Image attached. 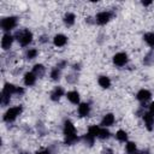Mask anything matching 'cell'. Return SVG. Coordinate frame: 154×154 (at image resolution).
<instances>
[{"instance_id":"6da1fadb","label":"cell","mask_w":154,"mask_h":154,"mask_svg":"<svg viewBox=\"0 0 154 154\" xmlns=\"http://www.w3.org/2000/svg\"><path fill=\"white\" fill-rule=\"evenodd\" d=\"M63 132H64V143L66 146H72V144L77 143L81 140L77 136V131H76V128H75L73 123L71 120H69V119H66L64 122Z\"/></svg>"},{"instance_id":"7a4b0ae2","label":"cell","mask_w":154,"mask_h":154,"mask_svg":"<svg viewBox=\"0 0 154 154\" xmlns=\"http://www.w3.org/2000/svg\"><path fill=\"white\" fill-rule=\"evenodd\" d=\"M13 36H14V38L19 42V45H20L22 47H26V46H29V45L32 42V38H34L32 32H31L30 30H28V29L18 30Z\"/></svg>"},{"instance_id":"3957f363","label":"cell","mask_w":154,"mask_h":154,"mask_svg":"<svg viewBox=\"0 0 154 154\" xmlns=\"http://www.w3.org/2000/svg\"><path fill=\"white\" fill-rule=\"evenodd\" d=\"M22 112H23V107L19 106V105H18V106L10 107V108L5 112V114H4V122H6V123H12V122H14V120L17 119V117L22 114Z\"/></svg>"},{"instance_id":"277c9868","label":"cell","mask_w":154,"mask_h":154,"mask_svg":"<svg viewBox=\"0 0 154 154\" xmlns=\"http://www.w3.org/2000/svg\"><path fill=\"white\" fill-rule=\"evenodd\" d=\"M17 23H18V18L14 17V16H10V17H5L1 19V29L5 31V32H8L11 31L12 29H14L17 26Z\"/></svg>"},{"instance_id":"5b68a950","label":"cell","mask_w":154,"mask_h":154,"mask_svg":"<svg viewBox=\"0 0 154 154\" xmlns=\"http://www.w3.org/2000/svg\"><path fill=\"white\" fill-rule=\"evenodd\" d=\"M113 17V13L109 11H100L99 13H96L95 16V23H97L99 25H105L106 23H108Z\"/></svg>"},{"instance_id":"8992f818","label":"cell","mask_w":154,"mask_h":154,"mask_svg":"<svg viewBox=\"0 0 154 154\" xmlns=\"http://www.w3.org/2000/svg\"><path fill=\"white\" fill-rule=\"evenodd\" d=\"M113 64L116 65V66H118V67H123V66H125L126 64H128V61H129V57H128V54L125 53V52H119V53H116L114 55H113Z\"/></svg>"},{"instance_id":"52a82bcc","label":"cell","mask_w":154,"mask_h":154,"mask_svg":"<svg viewBox=\"0 0 154 154\" xmlns=\"http://www.w3.org/2000/svg\"><path fill=\"white\" fill-rule=\"evenodd\" d=\"M13 41H14V36L11 35L10 32H5L2 35V38H1V48L4 51H8L11 48Z\"/></svg>"},{"instance_id":"ba28073f","label":"cell","mask_w":154,"mask_h":154,"mask_svg":"<svg viewBox=\"0 0 154 154\" xmlns=\"http://www.w3.org/2000/svg\"><path fill=\"white\" fill-rule=\"evenodd\" d=\"M150 97H152V93L148 90V89H140L138 91H137V94H136V99L143 105V103H146L147 101H149L150 100Z\"/></svg>"},{"instance_id":"9c48e42d","label":"cell","mask_w":154,"mask_h":154,"mask_svg":"<svg viewBox=\"0 0 154 154\" xmlns=\"http://www.w3.org/2000/svg\"><path fill=\"white\" fill-rule=\"evenodd\" d=\"M65 94V90H64V88L63 87H60V85H58V87H54V89L51 91V100L52 101H54V102H57V101H59L60 99H61V96Z\"/></svg>"},{"instance_id":"30bf717a","label":"cell","mask_w":154,"mask_h":154,"mask_svg":"<svg viewBox=\"0 0 154 154\" xmlns=\"http://www.w3.org/2000/svg\"><path fill=\"white\" fill-rule=\"evenodd\" d=\"M143 122H144V126L148 131H152L154 129V116H152L149 112H146L143 116Z\"/></svg>"},{"instance_id":"8fae6325","label":"cell","mask_w":154,"mask_h":154,"mask_svg":"<svg viewBox=\"0 0 154 154\" xmlns=\"http://www.w3.org/2000/svg\"><path fill=\"white\" fill-rule=\"evenodd\" d=\"M116 122V118H114V114L113 113H106L102 119H101V126L102 128H108V126H112Z\"/></svg>"},{"instance_id":"7c38bea8","label":"cell","mask_w":154,"mask_h":154,"mask_svg":"<svg viewBox=\"0 0 154 154\" xmlns=\"http://www.w3.org/2000/svg\"><path fill=\"white\" fill-rule=\"evenodd\" d=\"M36 79H37V77L34 75L32 71H30V72H25L24 76H23V82H24V84H25L26 87H31V85H34V84L36 83Z\"/></svg>"},{"instance_id":"4fadbf2b","label":"cell","mask_w":154,"mask_h":154,"mask_svg":"<svg viewBox=\"0 0 154 154\" xmlns=\"http://www.w3.org/2000/svg\"><path fill=\"white\" fill-rule=\"evenodd\" d=\"M79 117H88L90 114V105L88 102H81L77 108Z\"/></svg>"},{"instance_id":"5bb4252c","label":"cell","mask_w":154,"mask_h":154,"mask_svg":"<svg viewBox=\"0 0 154 154\" xmlns=\"http://www.w3.org/2000/svg\"><path fill=\"white\" fill-rule=\"evenodd\" d=\"M67 43V37L64 34H57L53 37V45L55 47H64Z\"/></svg>"},{"instance_id":"9a60e30c","label":"cell","mask_w":154,"mask_h":154,"mask_svg":"<svg viewBox=\"0 0 154 154\" xmlns=\"http://www.w3.org/2000/svg\"><path fill=\"white\" fill-rule=\"evenodd\" d=\"M66 97H67V100H69L71 103H73V105H79V99H81V96H79V93H78L77 90H70V91H67V93H66Z\"/></svg>"},{"instance_id":"2e32d148","label":"cell","mask_w":154,"mask_h":154,"mask_svg":"<svg viewBox=\"0 0 154 154\" xmlns=\"http://www.w3.org/2000/svg\"><path fill=\"white\" fill-rule=\"evenodd\" d=\"M32 72L37 78H42L46 73V67L42 64H35L32 66Z\"/></svg>"},{"instance_id":"e0dca14e","label":"cell","mask_w":154,"mask_h":154,"mask_svg":"<svg viewBox=\"0 0 154 154\" xmlns=\"http://www.w3.org/2000/svg\"><path fill=\"white\" fill-rule=\"evenodd\" d=\"M63 22H64V24H65L66 26H72V25L75 24V22H76V16H75V13H72V12H66L65 16H64V18H63Z\"/></svg>"},{"instance_id":"ac0fdd59","label":"cell","mask_w":154,"mask_h":154,"mask_svg":"<svg viewBox=\"0 0 154 154\" xmlns=\"http://www.w3.org/2000/svg\"><path fill=\"white\" fill-rule=\"evenodd\" d=\"M16 90H17V87L14 84H12V83H5L1 94H5V95L11 96V95L16 94Z\"/></svg>"},{"instance_id":"d6986e66","label":"cell","mask_w":154,"mask_h":154,"mask_svg":"<svg viewBox=\"0 0 154 154\" xmlns=\"http://www.w3.org/2000/svg\"><path fill=\"white\" fill-rule=\"evenodd\" d=\"M97 83H99V85L101 87V88H103V89H108L109 87H111V78L108 77V76H105V75H102V76H100L99 78H97Z\"/></svg>"},{"instance_id":"ffe728a7","label":"cell","mask_w":154,"mask_h":154,"mask_svg":"<svg viewBox=\"0 0 154 154\" xmlns=\"http://www.w3.org/2000/svg\"><path fill=\"white\" fill-rule=\"evenodd\" d=\"M49 77H51V79H52V81H59V79H60V77H61V70H60V69H58L57 66H55V67H53V69L51 70Z\"/></svg>"},{"instance_id":"44dd1931","label":"cell","mask_w":154,"mask_h":154,"mask_svg":"<svg viewBox=\"0 0 154 154\" xmlns=\"http://www.w3.org/2000/svg\"><path fill=\"white\" fill-rule=\"evenodd\" d=\"M143 40L149 47L154 48V32H146L143 35Z\"/></svg>"},{"instance_id":"7402d4cb","label":"cell","mask_w":154,"mask_h":154,"mask_svg":"<svg viewBox=\"0 0 154 154\" xmlns=\"http://www.w3.org/2000/svg\"><path fill=\"white\" fill-rule=\"evenodd\" d=\"M116 138H117L119 142H128V132H126L125 130L119 129V130L116 132Z\"/></svg>"},{"instance_id":"603a6c76","label":"cell","mask_w":154,"mask_h":154,"mask_svg":"<svg viewBox=\"0 0 154 154\" xmlns=\"http://www.w3.org/2000/svg\"><path fill=\"white\" fill-rule=\"evenodd\" d=\"M37 54H38V51H37L36 48H28V49L25 51V58H26L28 60L35 59V58L37 57Z\"/></svg>"},{"instance_id":"cb8c5ba5","label":"cell","mask_w":154,"mask_h":154,"mask_svg":"<svg viewBox=\"0 0 154 154\" xmlns=\"http://www.w3.org/2000/svg\"><path fill=\"white\" fill-rule=\"evenodd\" d=\"M125 150H126L128 154H132V153L137 152V146H136V143L132 142V141H128L126 144H125Z\"/></svg>"},{"instance_id":"d4e9b609","label":"cell","mask_w":154,"mask_h":154,"mask_svg":"<svg viewBox=\"0 0 154 154\" xmlns=\"http://www.w3.org/2000/svg\"><path fill=\"white\" fill-rule=\"evenodd\" d=\"M143 64L144 65H153L154 64V48H152V51L144 57Z\"/></svg>"},{"instance_id":"484cf974","label":"cell","mask_w":154,"mask_h":154,"mask_svg":"<svg viewBox=\"0 0 154 154\" xmlns=\"http://www.w3.org/2000/svg\"><path fill=\"white\" fill-rule=\"evenodd\" d=\"M109 137H111L109 130H108L107 128H100V132H99L97 138H100V140H107V138H109Z\"/></svg>"},{"instance_id":"4316f807","label":"cell","mask_w":154,"mask_h":154,"mask_svg":"<svg viewBox=\"0 0 154 154\" xmlns=\"http://www.w3.org/2000/svg\"><path fill=\"white\" fill-rule=\"evenodd\" d=\"M81 140H82L87 146H89V147H91V146L94 144V142H95V137H94V136H91L90 134H85Z\"/></svg>"},{"instance_id":"83f0119b","label":"cell","mask_w":154,"mask_h":154,"mask_svg":"<svg viewBox=\"0 0 154 154\" xmlns=\"http://www.w3.org/2000/svg\"><path fill=\"white\" fill-rule=\"evenodd\" d=\"M99 132H100V126L99 125H90L88 128V134H90L91 136H94L95 138L99 136Z\"/></svg>"},{"instance_id":"f1b7e54d","label":"cell","mask_w":154,"mask_h":154,"mask_svg":"<svg viewBox=\"0 0 154 154\" xmlns=\"http://www.w3.org/2000/svg\"><path fill=\"white\" fill-rule=\"evenodd\" d=\"M66 81H67L69 83H71V84H73V83H76V82L78 81V77H77V73H69V75L66 76Z\"/></svg>"},{"instance_id":"f546056e","label":"cell","mask_w":154,"mask_h":154,"mask_svg":"<svg viewBox=\"0 0 154 154\" xmlns=\"http://www.w3.org/2000/svg\"><path fill=\"white\" fill-rule=\"evenodd\" d=\"M10 100H11V96L8 95H5V94H1V106H7L10 103Z\"/></svg>"},{"instance_id":"4dcf8cb0","label":"cell","mask_w":154,"mask_h":154,"mask_svg":"<svg viewBox=\"0 0 154 154\" xmlns=\"http://www.w3.org/2000/svg\"><path fill=\"white\" fill-rule=\"evenodd\" d=\"M66 66H67V61H66V60H59L58 64H57V67L60 69V70H63V69L66 67Z\"/></svg>"},{"instance_id":"1f68e13d","label":"cell","mask_w":154,"mask_h":154,"mask_svg":"<svg viewBox=\"0 0 154 154\" xmlns=\"http://www.w3.org/2000/svg\"><path fill=\"white\" fill-rule=\"evenodd\" d=\"M25 93V90H24V88L23 87H17V90H16V95H23Z\"/></svg>"},{"instance_id":"d6a6232c","label":"cell","mask_w":154,"mask_h":154,"mask_svg":"<svg viewBox=\"0 0 154 154\" xmlns=\"http://www.w3.org/2000/svg\"><path fill=\"white\" fill-rule=\"evenodd\" d=\"M148 112H149L152 116H154V101L149 103V106H148Z\"/></svg>"},{"instance_id":"836d02e7","label":"cell","mask_w":154,"mask_h":154,"mask_svg":"<svg viewBox=\"0 0 154 154\" xmlns=\"http://www.w3.org/2000/svg\"><path fill=\"white\" fill-rule=\"evenodd\" d=\"M101 154H114V152H113V149H111V148H105V149H102Z\"/></svg>"},{"instance_id":"e575fe53","label":"cell","mask_w":154,"mask_h":154,"mask_svg":"<svg viewBox=\"0 0 154 154\" xmlns=\"http://www.w3.org/2000/svg\"><path fill=\"white\" fill-rule=\"evenodd\" d=\"M38 41H40L41 43H46V42H48V38H47V35H42V36H40V38H38Z\"/></svg>"},{"instance_id":"d590c367","label":"cell","mask_w":154,"mask_h":154,"mask_svg":"<svg viewBox=\"0 0 154 154\" xmlns=\"http://www.w3.org/2000/svg\"><path fill=\"white\" fill-rule=\"evenodd\" d=\"M36 154H53V153L51 152V149H49V148H47V149H43V150H40V152H37Z\"/></svg>"},{"instance_id":"8d00e7d4","label":"cell","mask_w":154,"mask_h":154,"mask_svg":"<svg viewBox=\"0 0 154 154\" xmlns=\"http://www.w3.org/2000/svg\"><path fill=\"white\" fill-rule=\"evenodd\" d=\"M72 69H73L75 71H76V70L79 71V70H81V64H78V63H77V64H73V65H72Z\"/></svg>"},{"instance_id":"74e56055","label":"cell","mask_w":154,"mask_h":154,"mask_svg":"<svg viewBox=\"0 0 154 154\" xmlns=\"http://www.w3.org/2000/svg\"><path fill=\"white\" fill-rule=\"evenodd\" d=\"M153 2L152 1H142V5L143 6H149V5H152Z\"/></svg>"},{"instance_id":"f35d334b","label":"cell","mask_w":154,"mask_h":154,"mask_svg":"<svg viewBox=\"0 0 154 154\" xmlns=\"http://www.w3.org/2000/svg\"><path fill=\"white\" fill-rule=\"evenodd\" d=\"M132 154H148V150H146V152H135Z\"/></svg>"},{"instance_id":"ab89813d","label":"cell","mask_w":154,"mask_h":154,"mask_svg":"<svg viewBox=\"0 0 154 154\" xmlns=\"http://www.w3.org/2000/svg\"><path fill=\"white\" fill-rule=\"evenodd\" d=\"M19 154H30V153H28V152H20Z\"/></svg>"}]
</instances>
